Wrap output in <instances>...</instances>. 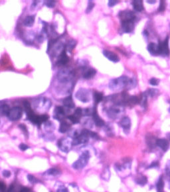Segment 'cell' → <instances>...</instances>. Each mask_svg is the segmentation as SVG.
Returning <instances> with one entry per match:
<instances>
[{
  "mask_svg": "<svg viewBox=\"0 0 170 192\" xmlns=\"http://www.w3.org/2000/svg\"><path fill=\"white\" fill-rule=\"evenodd\" d=\"M136 80L127 76H121L111 80L108 87L111 90L120 91L124 89H132L136 85Z\"/></svg>",
  "mask_w": 170,
  "mask_h": 192,
  "instance_id": "6da1fadb",
  "label": "cell"
},
{
  "mask_svg": "<svg viewBox=\"0 0 170 192\" xmlns=\"http://www.w3.org/2000/svg\"><path fill=\"white\" fill-rule=\"evenodd\" d=\"M89 159L90 153L88 151H85L81 154L79 159L73 164V167L75 170H82L87 165Z\"/></svg>",
  "mask_w": 170,
  "mask_h": 192,
  "instance_id": "7a4b0ae2",
  "label": "cell"
},
{
  "mask_svg": "<svg viewBox=\"0 0 170 192\" xmlns=\"http://www.w3.org/2000/svg\"><path fill=\"white\" fill-rule=\"evenodd\" d=\"M74 74L73 71L68 69H63L60 70L57 74L58 81L60 83L66 84L73 80Z\"/></svg>",
  "mask_w": 170,
  "mask_h": 192,
  "instance_id": "3957f363",
  "label": "cell"
},
{
  "mask_svg": "<svg viewBox=\"0 0 170 192\" xmlns=\"http://www.w3.org/2000/svg\"><path fill=\"white\" fill-rule=\"evenodd\" d=\"M124 111L123 108L122 107V105H115L113 106H111L109 108H108L106 111L107 115L111 119H117L122 114V113Z\"/></svg>",
  "mask_w": 170,
  "mask_h": 192,
  "instance_id": "277c9868",
  "label": "cell"
},
{
  "mask_svg": "<svg viewBox=\"0 0 170 192\" xmlns=\"http://www.w3.org/2000/svg\"><path fill=\"white\" fill-rule=\"evenodd\" d=\"M23 115V109L19 106H15L10 109L8 117L11 121H18L21 119Z\"/></svg>",
  "mask_w": 170,
  "mask_h": 192,
  "instance_id": "5b68a950",
  "label": "cell"
},
{
  "mask_svg": "<svg viewBox=\"0 0 170 192\" xmlns=\"http://www.w3.org/2000/svg\"><path fill=\"white\" fill-rule=\"evenodd\" d=\"M76 98L83 103H87L90 101V91L87 89L80 88L77 91L75 94Z\"/></svg>",
  "mask_w": 170,
  "mask_h": 192,
  "instance_id": "8992f818",
  "label": "cell"
},
{
  "mask_svg": "<svg viewBox=\"0 0 170 192\" xmlns=\"http://www.w3.org/2000/svg\"><path fill=\"white\" fill-rule=\"evenodd\" d=\"M73 146V140L67 138H62L58 142V147L63 152H69Z\"/></svg>",
  "mask_w": 170,
  "mask_h": 192,
  "instance_id": "52a82bcc",
  "label": "cell"
},
{
  "mask_svg": "<svg viewBox=\"0 0 170 192\" xmlns=\"http://www.w3.org/2000/svg\"><path fill=\"white\" fill-rule=\"evenodd\" d=\"M169 37H167L166 39L162 42L159 43V53L164 56H168L169 55V44H168Z\"/></svg>",
  "mask_w": 170,
  "mask_h": 192,
  "instance_id": "ba28073f",
  "label": "cell"
},
{
  "mask_svg": "<svg viewBox=\"0 0 170 192\" xmlns=\"http://www.w3.org/2000/svg\"><path fill=\"white\" fill-rule=\"evenodd\" d=\"M119 17L121 19V22L125 21H135L136 16L134 13L130 10H124L119 13Z\"/></svg>",
  "mask_w": 170,
  "mask_h": 192,
  "instance_id": "9c48e42d",
  "label": "cell"
},
{
  "mask_svg": "<svg viewBox=\"0 0 170 192\" xmlns=\"http://www.w3.org/2000/svg\"><path fill=\"white\" fill-rule=\"evenodd\" d=\"M68 109V108H67ZM68 110H67V108L63 107V106H57L55 109V114H54V117L57 120L59 121H63L64 116L66 115Z\"/></svg>",
  "mask_w": 170,
  "mask_h": 192,
  "instance_id": "30bf717a",
  "label": "cell"
},
{
  "mask_svg": "<svg viewBox=\"0 0 170 192\" xmlns=\"http://www.w3.org/2000/svg\"><path fill=\"white\" fill-rule=\"evenodd\" d=\"M69 57H68L67 54L66 53L65 48H64V50L60 53V55L59 56V58H58L56 64L58 66H65V65L69 62Z\"/></svg>",
  "mask_w": 170,
  "mask_h": 192,
  "instance_id": "8fae6325",
  "label": "cell"
},
{
  "mask_svg": "<svg viewBox=\"0 0 170 192\" xmlns=\"http://www.w3.org/2000/svg\"><path fill=\"white\" fill-rule=\"evenodd\" d=\"M120 124L122 128V129H123V131L126 133H129L131 128V120L130 118L127 117V116L123 117L120 120Z\"/></svg>",
  "mask_w": 170,
  "mask_h": 192,
  "instance_id": "7c38bea8",
  "label": "cell"
},
{
  "mask_svg": "<svg viewBox=\"0 0 170 192\" xmlns=\"http://www.w3.org/2000/svg\"><path fill=\"white\" fill-rule=\"evenodd\" d=\"M135 21L122 22V29L125 33H131L134 29Z\"/></svg>",
  "mask_w": 170,
  "mask_h": 192,
  "instance_id": "4fadbf2b",
  "label": "cell"
},
{
  "mask_svg": "<svg viewBox=\"0 0 170 192\" xmlns=\"http://www.w3.org/2000/svg\"><path fill=\"white\" fill-rule=\"evenodd\" d=\"M103 53L108 60L113 61V62L116 63V62H118L119 60H120L119 57L117 56V55L115 54L114 52H112V51H110L104 50L103 51Z\"/></svg>",
  "mask_w": 170,
  "mask_h": 192,
  "instance_id": "5bb4252c",
  "label": "cell"
},
{
  "mask_svg": "<svg viewBox=\"0 0 170 192\" xmlns=\"http://www.w3.org/2000/svg\"><path fill=\"white\" fill-rule=\"evenodd\" d=\"M156 146H158L159 148H161L164 152H166L169 147V143L168 139L164 138L158 139L155 142Z\"/></svg>",
  "mask_w": 170,
  "mask_h": 192,
  "instance_id": "9a60e30c",
  "label": "cell"
},
{
  "mask_svg": "<svg viewBox=\"0 0 170 192\" xmlns=\"http://www.w3.org/2000/svg\"><path fill=\"white\" fill-rule=\"evenodd\" d=\"M147 49L148 52L152 55V56H158V55H160V53H159V46L154 42L149 43L148 44Z\"/></svg>",
  "mask_w": 170,
  "mask_h": 192,
  "instance_id": "2e32d148",
  "label": "cell"
},
{
  "mask_svg": "<svg viewBox=\"0 0 170 192\" xmlns=\"http://www.w3.org/2000/svg\"><path fill=\"white\" fill-rule=\"evenodd\" d=\"M96 75V70L93 68L84 67L83 71V76L84 79H91Z\"/></svg>",
  "mask_w": 170,
  "mask_h": 192,
  "instance_id": "e0dca14e",
  "label": "cell"
},
{
  "mask_svg": "<svg viewBox=\"0 0 170 192\" xmlns=\"http://www.w3.org/2000/svg\"><path fill=\"white\" fill-rule=\"evenodd\" d=\"M93 120L95 124H96V126L98 127H103L105 125V122H104V120L102 119L98 114H97V111L96 109H93Z\"/></svg>",
  "mask_w": 170,
  "mask_h": 192,
  "instance_id": "ac0fdd59",
  "label": "cell"
},
{
  "mask_svg": "<svg viewBox=\"0 0 170 192\" xmlns=\"http://www.w3.org/2000/svg\"><path fill=\"white\" fill-rule=\"evenodd\" d=\"M63 104L64 105V107L68 109H73L75 106L73 98L71 96H68V97L64 98L63 100Z\"/></svg>",
  "mask_w": 170,
  "mask_h": 192,
  "instance_id": "d6986e66",
  "label": "cell"
},
{
  "mask_svg": "<svg viewBox=\"0 0 170 192\" xmlns=\"http://www.w3.org/2000/svg\"><path fill=\"white\" fill-rule=\"evenodd\" d=\"M132 5H133L134 9L135 11L140 12H142L144 7H143V2L140 1V0H134L132 2Z\"/></svg>",
  "mask_w": 170,
  "mask_h": 192,
  "instance_id": "ffe728a7",
  "label": "cell"
},
{
  "mask_svg": "<svg viewBox=\"0 0 170 192\" xmlns=\"http://www.w3.org/2000/svg\"><path fill=\"white\" fill-rule=\"evenodd\" d=\"M35 15H28L26 17L24 20H23V24L27 27H31L33 25L34 23H35Z\"/></svg>",
  "mask_w": 170,
  "mask_h": 192,
  "instance_id": "44dd1931",
  "label": "cell"
},
{
  "mask_svg": "<svg viewBox=\"0 0 170 192\" xmlns=\"http://www.w3.org/2000/svg\"><path fill=\"white\" fill-rule=\"evenodd\" d=\"M70 128V125L65 121H61L59 126V132L60 133H66L69 131Z\"/></svg>",
  "mask_w": 170,
  "mask_h": 192,
  "instance_id": "7402d4cb",
  "label": "cell"
},
{
  "mask_svg": "<svg viewBox=\"0 0 170 192\" xmlns=\"http://www.w3.org/2000/svg\"><path fill=\"white\" fill-rule=\"evenodd\" d=\"M157 192H165L164 191V181L162 176L159 178L158 181L156 185Z\"/></svg>",
  "mask_w": 170,
  "mask_h": 192,
  "instance_id": "603a6c76",
  "label": "cell"
},
{
  "mask_svg": "<svg viewBox=\"0 0 170 192\" xmlns=\"http://www.w3.org/2000/svg\"><path fill=\"white\" fill-rule=\"evenodd\" d=\"M135 181H136V183H138V185H140V186H144V185L147 183L148 180L145 176H142H142H139L136 178Z\"/></svg>",
  "mask_w": 170,
  "mask_h": 192,
  "instance_id": "cb8c5ba5",
  "label": "cell"
},
{
  "mask_svg": "<svg viewBox=\"0 0 170 192\" xmlns=\"http://www.w3.org/2000/svg\"><path fill=\"white\" fill-rule=\"evenodd\" d=\"M10 110L9 106L7 104H3L0 105V114L2 115L8 116Z\"/></svg>",
  "mask_w": 170,
  "mask_h": 192,
  "instance_id": "d4e9b609",
  "label": "cell"
},
{
  "mask_svg": "<svg viewBox=\"0 0 170 192\" xmlns=\"http://www.w3.org/2000/svg\"><path fill=\"white\" fill-rule=\"evenodd\" d=\"M103 93H101V92H98V91H94V101L95 103H96V104H99V103L100 101H103Z\"/></svg>",
  "mask_w": 170,
  "mask_h": 192,
  "instance_id": "484cf974",
  "label": "cell"
},
{
  "mask_svg": "<svg viewBox=\"0 0 170 192\" xmlns=\"http://www.w3.org/2000/svg\"><path fill=\"white\" fill-rule=\"evenodd\" d=\"M76 44H77V42H76L75 40H74V39H70L67 43V45L65 46V50L69 51L70 52V51L74 49V47H75Z\"/></svg>",
  "mask_w": 170,
  "mask_h": 192,
  "instance_id": "4316f807",
  "label": "cell"
},
{
  "mask_svg": "<svg viewBox=\"0 0 170 192\" xmlns=\"http://www.w3.org/2000/svg\"><path fill=\"white\" fill-rule=\"evenodd\" d=\"M147 98H148V95L145 94V92L142 94V97L140 100V103L142 108H145L146 106H147Z\"/></svg>",
  "mask_w": 170,
  "mask_h": 192,
  "instance_id": "83f0119b",
  "label": "cell"
},
{
  "mask_svg": "<svg viewBox=\"0 0 170 192\" xmlns=\"http://www.w3.org/2000/svg\"><path fill=\"white\" fill-rule=\"evenodd\" d=\"M67 118L69 119V121L72 123H73V124H77V123H79L80 122V118H77L74 114L69 115L67 117Z\"/></svg>",
  "mask_w": 170,
  "mask_h": 192,
  "instance_id": "f1b7e54d",
  "label": "cell"
},
{
  "mask_svg": "<svg viewBox=\"0 0 170 192\" xmlns=\"http://www.w3.org/2000/svg\"><path fill=\"white\" fill-rule=\"evenodd\" d=\"M158 93V90H155V89H149V90L145 91V94H147L148 96H150V97H154Z\"/></svg>",
  "mask_w": 170,
  "mask_h": 192,
  "instance_id": "f546056e",
  "label": "cell"
},
{
  "mask_svg": "<svg viewBox=\"0 0 170 192\" xmlns=\"http://www.w3.org/2000/svg\"><path fill=\"white\" fill-rule=\"evenodd\" d=\"M69 192H79V189L76 184L71 183L69 186V188L68 189Z\"/></svg>",
  "mask_w": 170,
  "mask_h": 192,
  "instance_id": "4dcf8cb0",
  "label": "cell"
},
{
  "mask_svg": "<svg viewBox=\"0 0 170 192\" xmlns=\"http://www.w3.org/2000/svg\"><path fill=\"white\" fill-rule=\"evenodd\" d=\"M94 7V3L93 2H91V1L88 2V6H87V10H86V12H87V13H90V12L92 11V10H93Z\"/></svg>",
  "mask_w": 170,
  "mask_h": 192,
  "instance_id": "1f68e13d",
  "label": "cell"
},
{
  "mask_svg": "<svg viewBox=\"0 0 170 192\" xmlns=\"http://www.w3.org/2000/svg\"><path fill=\"white\" fill-rule=\"evenodd\" d=\"M47 173L49 175H51V176H57L59 173V171L55 169V168H52V169H50L47 171Z\"/></svg>",
  "mask_w": 170,
  "mask_h": 192,
  "instance_id": "d6a6232c",
  "label": "cell"
},
{
  "mask_svg": "<svg viewBox=\"0 0 170 192\" xmlns=\"http://www.w3.org/2000/svg\"><path fill=\"white\" fill-rule=\"evenodd\" d=\"M165 171L166 175L168 176H170V159L167 162V163H166Z\"/></svg>",
  "mask_w": 170,
  "mask_h": 192,
  "instance_id": "836d02e7",
  "label": "cell"
},
{
  "mask_svg": "<svg viewBox=\"0 0 170 192\" xmlns=\"http://www.w3.org/2000/svg\"><path fill=\"white\" fill-rule=\"evenodd\" d=\"M45 3L47 7H48V8H52L55 7L56 2L55 1H47L45 2Z\"/></svg>",
  "mask_w": 170,
  "mask_h": 192,
  "instance_id": "e575fe53",
  "label": "cell"
},
{
  "mask_svg": "<svg viewBox=\"0 0 170 192\" xmlns=\"http://www.w3.org/2000/svg\"><path fill=\"white\" fill-rule=\"evenodd\" d=\"M28 179L29 182L31 183H35L37 182V179L33 176V175H28Z\"/></svg>",
  "mask_w": 170,
  "mask_h": 192,
  "instance_id": "d590c367",
  "label": "cell"
},
{
  "mask_svg": "<svg viewBox=\"0 0 170 192\" xmlns=\"http://www.w3.org/2000/svg\"><path fill=\"white\" fill-rule=\"evenodd\" d=\"M149 84H150L152 85H154V86H155V85H158L159 80H158V79H156L155 77H153L150 80H149Z\"/></svg>",
  "mask_w": 170,
  "mask_h": 192,
  "instance_id": "8d00e7d4",
  "label": "cell"
},
{
  "mask_svg": "<svg viewBox=\"0 0 170 192\" xmlns=\"http://www.w3.org/2000/svg\"><path fill=\"white\" fill-rule=\"evenodd\" d=\"M164 9H165V2L161 1L160 3H159V6L158 8L159 12H163L164 10Z\"/></svg>",
  "mask_w": 170,
  "mask_h": 192,
  "instance_id": "74e56055",
  "label": "cell"
},
{
  "mask_svg": "<svg viewBox=\"0 0 170 192\" xmlns=\"http://www.w3.org/2000/svg\"><path fill=\"white\" fill-rule=\"evenodd\" d=\"M19 148L21 149V151H25L29 148V146H28L25 143H21L19 146Z\"/></svg>",
  "mask_w": 170,
  "mask_h": 192,
  "instance_id": "f35d334b",
  "label": "cell"
},
{
  "mask_svg": "<svg viewBox=\"0 0 170 192\" xmlns=\"http://www.w3.org/2000/svg\"><path fill=\"white\" fill-rule=\"evenodd\" d=\"M6 189V186L4 183L0 181V192H5Z\"/></svg>",
  "mask_w": 170,
  "mask_h": 192,
  "instance_id": "ab89813d",
  "label": "cell"
},
{
  "mask_svg": "<svg viewBox=\"0 0 170 192\" xmlns=\"http://www.w3.org/2000/svg\"><path fill=\"white\" fill-rule=\"evenodd\" d=\"M19 128L20 129H21L22 131L25 133V134H28V129H27L26 126L25 125L23 124H21V125H19Z\"/></svg>",
  "mask_w": 170,
  "mask_h": 192,
  "instance_id": "60d3db41",
  "label": "cell"
},
{
  "mask_svg": "<svg viewBox=\"0 0 170 192\" xmlns=\"http://www.w3.org/2000/svg\"><path fill=\"white\" fill-rule=\"evenodd\" d=\"M3 176L5 177H9L11 176V172L9 170H4L3 171Z\"/></svg>",
  "mask_w": 170,
  "mask_h": 192,
  "instance_id": "b9f144b4",
  "label": "cell"
},
{
  "mask_svg": "<svg viewBox=\"0 0 170 192\" xmlns=\"http://www.w3.org/2000/svg\"><path fill=\"white\" fill-rule=\"evenodd\" d=\"M116 3H118L117 1H114V0H110V1L108 2V5L109 7H113L114 6Z\"/></svg>",
  "mask_w": 170,
  "mask_h": 192,
  "instance_id": "7bdbcfd3",
  "label": "cell"
},
{
  "mask_svg": "<svg viewBox=\"0 0 170 192\" xmlns=\"http://www.w3.org/2000/svg\"><path fill=\"white\" fill-rule=\"evenodd\" d=\"M58 192H69L68 191V189L66 187H64V186L60 187L57 190Z\"/></svg>",
  "mask_w": 170,
  "mask_h": 192,
  "instance_id": "ee69618b",
  "label": "cell"
},
{
  "mask_svg": "<svg viewBox=\"0 0 170 192\" xmlns=\"http://www.w3.org/2000/svg\"><path fill=\"white\" fill-rule=\"evenodd\" d=\"M159 166V163H158V162H153L150 166H149V168H151V167H158Z\"/></svg>",
  "mask_w": 170,
  "mask_h": 192,
  "instance_id": "f6af8a7d",
  "label": "cell"
},
{
  "mask_svg": "<svg viewBox=\"0 0 170 192\" xmlns=\"http://www.w3.org/2000/svg\"><path fill=\"white\" fill-rule=\"evenodd\" d=\"M8 192H15V187L11 185L10 186V187H9V189L8 190Z\"/></svg>",
  "mask_w": 170,
  "mask_h": 192,
  "instance_id": "bcb514c9",
  "label": "cell"
},
{
  "mask_svg": "<svg viewBox=\"0 0 170 192\" xmlns=\"http://www.w3.org/2000/svg\"><path fill=\"white\" fill-rule=\"evenodd\" d=\"M19 192H31V190L28 187H23Z\"/></svg>",
  "mask_w": 170,
  "mask_h": 192,
  "instance_id": "7dc6e473",
  "label": "cell"
},
{
  "mask_svg": "<svg viewBox=\"0 0 170 192\" xmlns=\"http://www.w3.org/2000/svg\"><path fill=\"white\" fill-rule=\"evenodd\" d=\"M148 3H155L156 2L155 1H147Z\"/></svg>",
  "mask_w": 170,
  "mask_h": 192,
  "instance_id": "c3c4849f",
  "label": "cell"
},
{
  "mask_svg": "<svg viewBox=\"0 0 170 192\" xmlns=\"http://www.w3.org/2000/svg\"><path fill=\"white\" fill-rule=\"evenodd\" d=\"M167 137H168V138L170 140V133H168V135H167Z\"/></svg>",
  "mask_w": 170,
  "mask_h": 192,
  "instance_id": "681fc988",
  "label": "cell"
},
{
  "mask_svg": "<svg viewBox=\"0 0 170 192\" xmlns=\"http://www.w3.org/2000/svg\"><path fill=\"white\" fill-rule=\"evenodd\" d=\"M168 111H169V113L170 114V107H169V109H168Z\"/></svg>",
  "mask_w": 170,
  "mask_h": 192,
  "instance_id": "f907efd6",
  "label": "cell"
},
{
  "mask_svg": "<svg viewBox=\"0 0 170 192\" xmlns=\"http://www.w3.org/2000/svg\"><path fill=\"white\" fill-rule=\"evenodd\" d=\"M169 189H170V181H169Z\"/></svg>",
  "mask_w": 170,
  "mask_h": 192,
  "instance_id": "816d5d0a",
  "label": "cell"
}]
</instances>
